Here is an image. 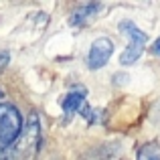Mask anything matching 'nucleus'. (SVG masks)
Listing matches in <instances>:
<instances>
[{
  "instance_id": "nucleus-9",
  "label": "nucleus",
  "mask_w": 160,
  "mask_h": 160,
  "mask_svg": "<svg viewBox=\"0 0 160 160\" xmlns=\"http://www.w3.org/2000/svg\"><path fill=\"white\" fill-rule=\"evenodd\" d=\"M154 53L160 55V37H158V41H156V43H154Z\"/></svg>"
},
{
  "instance_id": "nucleus-8",
  "label": "nucleus",
  "mask_w": 160,
  "mask_h": 160,
  "mask_svg": "<svg viewBox=\"0 0 160 160\" xmlns=\"http://www.w3.org/2000/svg\"><path fill=\"white\" fill-rule=\"evenodd\" d=\"M8 61H10V55L8 53H0V71L8 65Z\"/></svg>"
},
{
  "instance_id": "nucleus-3",
  "label": "nucleus",
  "mask_w": 160,
  "mask_h": 160,
  "mask_svg": "<svg viewBox=\"0 0 160 160\" xmlns=\"http://www.w3.org/2000/svg\"><path fill=\"white\" fill-rule=\"evenodd\" d=\"M113 53V43L106 37H99V39L93 41L89 49V55H87V67L89 69H102L103 65L109 61Z\"/></svg>"
},
{
  "instance_id": "nucleus-2",
  "label": "nucleus",
  "mask_w": 160,
  "mask_h": 160,
  "mask_svg": "<svg viewBox=\"0 0 160 160\" xmlns=\"http://www.w3.org/2000/svg\"><path fill=\"white\" fill-rule=\"evenodd\" d=\"M120 31L130 37V45H128V49L122 53L120 63L122 65H132V63H136L138 59L142 57V53H144V47H146V43H148V35L142 32L140 28L134 22H130V20L120 22Z\"/></svg>"
},
{
  "instance_id": "nucleus-1",
  "label": "nucleus",
  "mask_w": 160,
  "mask_h": 160,
  "mask_svg": "<svg viewBox=\"0 0 160 160\" xmlns=\"http://www.w3.org/2000/svg\"><path fill=\"white\" fill-rule=\"evenodd\" d=\"M22 132V116L14 106L0 103V146L8 148Z\"/></svg>"
},
{
  "instance_id": "nucleus-6",
  "label": "nucleus",
  "mask_w": 160,
  "mask_h": 160,
  "mask_svg": "<svg viewBox=\"0 0 160 160\" xmlns=\"http://www.w3.org/2000/svg\"><path fill=\"white\" fill-rule=\"evenodd\" d=\"M140 160H160V148L156 144H146L140 150Z\"/></svg>"
},
{
  "instance_id": "nucleus-5",
  "label": "nucleus",
  "mask_w": 160,
  "mask_h": 160,
  "mask_svg": "<svg viewBox=\"0 0 160 160\" xmlns=\"http://www.w3.org/2000/svg\"><path fill=\"white\" fill-rule=\"evenodd\" d=\"M85 89H73L69 91V93L65 95V99H63V112L67 113V116H71V113L75 112H81V108L85 106Z\"/></svg>"
},
{
  "instance_id": "nucleus-4",
  "label": "nucleus",
  "mask_w": 160,
  "mask_h": 160,
  "mask_svg": "<svg viewBox=\"0 0 160 160\" xmlns=\"http://www.w3.org/2000/svg\"><path fill=\"white\" fill-rule=\"evenodd\" d=\"M98 8H102V4H98V2H89V4H83V6L75 8L71 18H69V22L73 24V27H83V24L89 22L91 16H95L99 12Z\"/></svg>"
},
{
  "instance_id": "nucleus-7",
  "label": "nucleus",
  "mask_w": 160,
  "mask_h": 160,
  "mask_svg": "<svg viewBox=\"0 0 160 160\" xmlns=\"http://www.w3.org/2000/svg\"><path fill=\"white\" fill-rule=\"evenodd\" d=\"M0 160H18V156H16L14 150H0Z\"/></svg>"
},
{
  "instance_id": "nucleus-10",
  "label": "nucleus",
  "mask_w": 160,
  "mask_h": 160,
  "mask_svg": "<svg viewBox=\"0 0 160 160\" xmlns=\"http://www.w3.org/2000/svg\"><path fill=\"white\" fill-rule=\"evenodd\" d=\"M0 95H2V93H0Z\"/></svg>"
}]
</instances>
